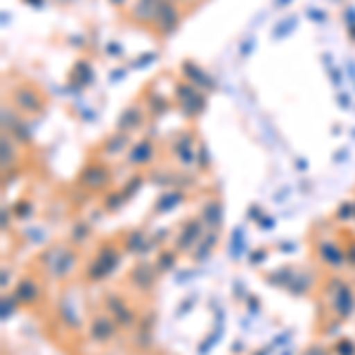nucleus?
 Segmentation results:
<instances>
[{
  "label": "nucleus",
  "mask_w": 355,
  "mask_h": 355,
  "mask_svg": "<svg viewBox=\"0 0 355 355\" xmlns=\"http://www.w3.org/2000/svg\"><path fill=\"white\" fill-rule=\"evenodd\" d=\"M175 102H178V107H180L182 116L194 119L206 110V93L187 81H178L175 83Z\"/></svg>",
  "instance_id": "nucleus-1"
},
{
  "label": "nucleus",
  "mask_w": 355,
  "mask_h": 355,
  "mask_svg": "<svg viewBox=\"0 0 355 355\" xmlns=\"http://www.w3.org/2000/svg\"><path fill=\"white\" fill-rule=\"evenodd\" d=\"M10 100H12V107L17 112L28 114V116H33V114H41L45 110V97L33 83L17 85V88L12 90V97H10Z\"/></svg>",
  "instance_id": "nucleus-2"
},
{
  "label": "nucleus",
  "mask_w": 355,
  "mask_h": 355,
  "mask_svg": "<svg viewBox=\"0 0 355 355\" xmlns=\"http://www.w3.org/2000/svg\"><path fill=\"white\" fill-rule=\"evenodd\" d=\"M182 24V12H180V5L175 0H162L159 3V12L157 19H154V31H157L159 38H171L173 33L180 28Z\"/></svg>",
  "instance_id": "nucleus-3"
},
{
  "label": "nucleus",
  "mask_w": 355,
  "mask_h": 355,
  "mask_svg": "<svg viewBox=\"0 0 355 355\" xmlns=\"http://www.w3.org/2000/svg\"><path fill=\"white\" fill-rule=\"evenodd\" d=\"M159 3L162 0H133L125 10V17L137 26H152L159 12Z\"/></svg>",
  "instance_id": "nucleus-4"
},
{
  "label": "nucleus",
  "mask_w": 355,
  "mask_h": 355,
  "mask_svg": "<svg viewBox=\"0 0 355 355\" xmlns=\"http://www.w3.org/2000/svg\"><path fill=\"white\" fill-rule=\"evenodd\" d=\"M180 71H182V78H185L187 83L197 85V88H199V90H204V93H211V90H216L214 78H211L209 73H206L204 69L197 64V62L185 60V62L180 64Z\"/></svg>",
  "instance_id": "nucleus-5"
},
{
  "label": "nucleus",
  "mask_w": 355,
  "mask_h": 355,
  "mask_svg": "<svg viewBox=\"0 0 355 355\" xmlns=\"http://www.w3.org/2000/svg\"><path fill=\"white\" fill-rule=\"evenodd\" d=\"M154 159H157V145H154L152 137H142V140H137L128 150V159H125V162H128V166L137 168V166L152 164Z\"/></svg>",
  "instance_id": "nucleus-6"
},
{
  "label": "nucleus",
  "mask_w": 355,
  "mask_h": 355,
  "mask_svg": "<svg viewBox=\"0 0 355 355\" xmlns=\"http://www.w3.org/2000/svg\"><path fill=\"white\" fill-rule=\"evenodd\" d=\"M145 116H147L145 105L133 102V105H128L121 114H119L116 130H121V133H133V130H137L142 123H145Z\"/></svg>",
  "instance_id": "nucleus-7"
},
{
  "label": "nucleus",
  "mask_w": 355,
  "mask_h": 355,
  "mask_svg": "<svg viewBox=\"0 0 355 355\" xmlns=\"http://www.w3.org/2000/svg\"><path fill=\"white\" fill-rule=\"evenodd\" d=\"M173 154L180 164L190 166L194 159H197V140H194L192 130H182V133L175 135L173 140Z\"/></svg>",
  "instance_id": "nucleus-8"
},
{
  "label": "nucleus",
  "mask_w": 355,
  "mask_h": 355,
  "mask_svg": "<svg viewBox=\"0 0 355 355\" xmlns=\"http://www.w3.org/2000/svg\"><path fill=\"white\" fill-rule=\"evenodd\" d=\"M107 180H110V168L100 162H90L81 173V182L85 187H93V190L102 187Z\"/></svg>",
  "instance_id": "nucleus-9"
},
{
  "label": "nucleus",
  "mask_w": 355,
  "mask_h": 355,
  "mask_svg": "<svg viewBox=\"0 0 355 355\" xmlns=\"http://www.w3.org/2000/svg\"><path fill=\"white\" fill-rule=\"evenodd\" d=\"M125 147H128V133H121V130H116L112 137H107L105 145H102V152L110 154V157H116V154H121Z\"/></svg>",
  "instance_id": "nucleus-10"
},
{
  "label": "nucleus",
  "mask_w": 355,
  "mask_h": 355,
  "mask_svg": "<svg viewBox=\"0 0 355 355\" xmlns=\"http://www.w3.org/2000/svg\"><path fill=\"white\" fill-rule=\"evenodd\" d=\"M142 105H145V110L152 114V116H162V114L168 112V100H166L164 95H159V93H150L142 100Z\"/></svg>",
  "instance_id": "nucleus-11"
},
{
  "label": "nucleus",
  "mask_w": 355,
  "mask_h": 355,
  "mask_svg": "<svg viewBox=\"0 0 355 355\" xmlns=\"http://www.w3.org/2000/svg\"><path fill=\"white\" fill-rule=\"evenodd\" d=\"M3 166L8 168V166H15L17 164V147H15V137L5 133L3 135Z\"/></svg>",
  "instance_id": "nucleus-12"
},
{
  "label": "nucleus",
  "mask_w": 355,
  "mask_h": 355,
  "mask_svg": "<svg viewBox=\"0 0 355 355\" xmlns=\"http://www.w3.org/2000/svg\"><path fill=\"white\" fill-rule=\"evenodd\" d=\"M294 26H296V17H289V19H284L282 24H279V28H275V31H272V38H284Z\"/></svg>",
  "instance_id": "nucleus-13"
},
{
  "label": "nucleus",
  "mask_w": 355,
  "mask_h": 355,
  "mask_svg": "<svg viewBox=\"0 0 355 355\" xmlns=\"http://www.w3.org/2000/svg\"><path fill=\"white\" fill-rule=\"evenodd\" d=\"M197 164H202V168H209V166H211L209 150H206V145H199V150H197Z\"/></svg>",
  "instance_id": "nucleus-14"
},
{
  "label": "nucleus",
  "mask_w": 355,
  "mask_h": 355,
  "mask_svg": "<svg viewBox=\"0 0 355 355\" xmlns=\"http://www.w3.org/2000/svg\"><path fill=\"white\" fill-rule=\"evenodd\" d=\"M154 57H157V55H154V53H150V55H145V57H140V60H137V62H135V67H147V64H145V62H152V60H154Z\"/></svg>",
  "instance_id": "nucleus-15"
},
{
  "label": "nucleus",
  "mask_w": 355,
  "mask_h": 355,
  "mask_svg": "<svg viewBox=\"0 0 355 355\" xmlns=\"http://www.w3.org/2000/svg\"><path fill=\"white\" fill-rule=\"evenodd\" d=\"M110 3L114 5V8H128L130 0H110Z\"/></svg>",
  "instance_id": "nucleus-16"
},
{
  "label": "nucleus",
  "mask_w": 355,
  "mask_h": 355,
  "mask_svg": "<svg viewBox=\"0 0 355 355\" xmlns=\"http://www.w3.org/2000/svg\"><path fill=\"white\" fill-rule=\"evenodd\" d=\"M291 0H275V5H277V8H284V5H289Z\"/></svg>",
  "instance_id": "nucleus-17"
},
{
  "label": "nucleus",
  "mask_w": 355,
  "mask_h": 355,
  "mask_svg": "<svg viewBox=\"0 0 355 355\" xmlns=\"http://www.w3.org/2000/svg\"><path fill=\"white\" fill-rule=\"evenodd\" d=\"M348 36H351L353 41H355V24H351V26H348Z\"/></svg>",
  "instance_id": "nucleus-18"
},
{
  "label": "nucleus",
  "mask_w": 355,
  "mask_h": 355,
  "mask_svg": "<svg viewBox=\"0 0 355 355\" xmlns=\"http://www.w3.org/2000/svg\"><path fill=\"white\" fill-rule=\"evenodd\" d=\"M178 5H192V3H197V0H175Z\"/></svg>",
  "instance_id": "nucleus-19"
},
{
  "label": "nucleus",
  "mask_w": 355,
  "mask_h": 355,
  "mask_svg": "<svg viewBox=\"0 0 355 355\" xmlns=\"http://www.w3.org/2000/svg\"><path fill=\"white\" fill-rule=\"evenodd\" d=\"M67 3H69V0H67Z\"/></svg>",
  "instance_id": "nucleus-20"
}]
</instances>
